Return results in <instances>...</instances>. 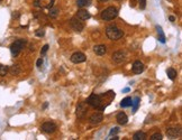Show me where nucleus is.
<instances>
[{"mask_svg":"<svg viewBox=\"0 0 182 140\" xmlns=\"http://www.w3.org/2000/svg\"><path fill=\"white\" fill-rule=\"evenodd\" d=\"M131 98H129V96H127V98H125L124 100L120 102V106L121 108H128V106H131Z\"/></svg>","mask_w":182,"mask_h":140,"instance_id":"22","label":"nucleus"},{"mask_svg":"<svg viewBox=\"0 0 182 140\" xmlns=\"http://www.w3.org/2000/svg\"><path fill=\"white\" fill-rule=\"evenodd\" d=\"M144 64L142 63L141 61H135L134 62V64L131 66V71L135 73V74H141L142 72L144 71Z\"/></svg>","mask_w":182,"mask_h":140,"instance_id":"13","label":"nucleus"},{"mask_svg":"<svg viewBox=\"0 0 182 140\" xmlns=\"http://www.w3.org/2000/svg\"><path fill=\"white\" fill-rule=\"evenodd\" d=\"M9 72L12 75H18L20 73V66L18 65V64H15V65H12L9 69Z\"/></svg>","mask_w":182,"mask_h":140,"instance_id":"24","label":"nucleus"},{"mask_svg":"<svg viewBox=\"0 0 182 140\" xmlns=\"http://www.w3.org/2000/svg\"><path fill=\"white\" fill-rule=\"evenodd\" d=\"M116 120L117 122L119 123V125H126L127 122H128V117H127V114L125 113V112H119L118 114H117L116 117Z\"/></svg>","mask_w":182,"mask_h":140,"instance_id":"15","label":"nucleus"},{"mask_svg":"<svg viewBox=\"0 0 182 140\" xmlns=\"http://www.w3.org/2000/svg\"><path fill=\"white\" fill-rule=\"evenodd\" d=\"M0 1H2V0H0Z\"/></svg>","mask_w":182,"mask_h":140,"instance_id":"36","label":"nucleus"},{"mask_svg":"<svg viewBox=\"0 0 182 140\" xmlns=\"http://www.w3.org/2000/svg\"><path fill=\"white\" fill-rule=\"evenodd\" d=\"M102 101H101V95L96 94V93H92V94L88 98L87 100V104L91 105L92 108H96V109H99V106L101 105Z\"/></svg>","mask_w":182,"mask_h":140,"instance_id":"4","label":"nucleus"},{"mask_svg":"<svg viewBox=\"0 0 182 140\" xmlns=\"http://www.w3.org/2000/svg\"><path fill=\"white\" fill-rule=\"evenodd\" d=\"M129 2H131V4H129V5H131V7H133V8L136 6V0H131Z\"/></svg>","mask_w":182,"mask_h":140,"instance_id":"32","label":"nucleus"},{"mask_svg":"<svg viewBox=\"0 0 182 140\" xmlns=\"http://www.w3.org/2000/svg\"><path fill=\"white\" fill-rule=\"evenodd\" d=\"M119 132V128L118 127H115V128H112L110 130V132H109V136H115V135H117Z\"/></svg>","mask_w":182,"mask_h":140,"instance_id":"28","label":"nucleus"},{"mask_svg":"<svg viewBox=\"0 0 182 140\" xmlns=\"http://www.w3.org/2000/svg\"><path fill=\"white\" fill-rule=\"evenodd\" d=\"M9 72V67L6 65H0V76H6Z\"/></svg>","mask_w":182,"mask_h":140,"instance_id":"25","label":"nucleus"},{"mask_svg":"<svg viewBox=\"0 0 182 140\" xmlns=\"http://www.w3.org/2000/svg\"><path fill=\"white\" fill-rule=\"evenodd\" d=\"M48 47H50V46L47 45V44H45V45L43 46V47H42V50H40V54H42V55H45L46 53H47V50H48Z\"/></svg>","mask_w":182,"mask_h":140,"instance_id":"30","label":"nucleus"},{"mask_svg":"<svg viewBox=\"0 0 182 140\" xmlns=\"http://www.w3.org/2000/svg\"><path fill=\"white\" fill-rule=\"evenodd\" d=\"M101 19L106 20V21H110V20H114L115 18H117L118 16V9L116 7H108L105 10H102L101 12Z\"/></svg>","mask_w":182,"mask_h":140,"instance_id":"2","label":"nucleus"},{"mask_svg":"<svg viewBox=\"0 0 182 140\" xmlns=\"http://www.w3.org/2000/svg\"><path fill=\"white\" fill-rule=\"evenodd\" d=\"M89 120H90V123H92V125H99L101 121L103 120V114L101 112H95V113H92L90 115Z\"/></svg>","mask_w":182,"mask_h":140,"instance_id":"11","label":"nucleus"},{"mask_svg":"<svg viewBox=\"0 0 182 140\" xmlns=\"http://www.w3.org/2000/svg\"><path fill=\"white\" fill-rule=\"evenodd\" d=\"M133 139L134 140H145L146 139V133L143 132V131H137L133 136Z\"/></svg>","mask_w":182,"mask_h":140,"instance_id":"20","label":"nucleus"},{"mask_svg":"<svg viewBox=\"0 0 182 140\" xmlns=\"http://www.w3.org/2000/svg\"><path fill=\"white\" fill-rule=\"evenodd\" d=\"M54 0H34V6L37 8H52Z\"/></svg>","mask_w":182,"mask_h":140,"instance_id":"9","label":"nucleus"},{"mask_svg":"<svg viewBox=\"0 0 182 140\" xmlns=\"http://www.w3.org/2000/svg\"><path fill=\"white\" fill-rule=\"evenodd\" d=\"M138 5L142 10H144L146 8V0H138Z\"/></svg>","mask_w":182,"mask_h":140,"instance_id":"27","label":"nucleus"},{"mask_svg":"<svg viewBox=\"0 0 182 140\" xmlns=\"http://www.w3.org/2000/svg\"><path fill=\"white\" fill-rule=\"evenodd\" d=\"M151 140H162V135L161 133H159V132H156V133H153V135L151 136V138H150Z\"/></svg>","mask_w":182,"mask_h":140,"instance_id":"26","label":"nucleus"},{"mask_svg":"<svg viewBox=\"0 0 182 140\" xmlns=\"http://www.w3.org/2000/svg\"><path fill=\"white\" fill-rule=\"evenodd\" d=\"M169 19H170V21H174V20H175V18H174L173 16H170V18H169Z\"/></svg>","mask_w":182,"mask_h":140,"instance_id":"33","label":"nucleus"},{"mask_svg":"<svg viewBox=\"0 0 182 140\" xmlns=\"http://www.w3.org/2000/svg\"><path fill=\"white\" fill-rule=\"evenodd\" d=\"M26 43H27V40H26V39H17V40H15V42L11 44V46H10V52H11V55L14 56V57H16V56L18 55L20 52H21V50L25 47Z\"/></svg>","mask_w":182,"mask_h":140,"instance_id":"3","label":"nucleus"},{"mask_svg":"<svg viewBox=\"0 0 182 140\" xmlns=\"http://www.w3.org/2000/svg\"><path fill=\"white\" fill-rule=\"evenodd\" d=\"M87 111H88V106H87V102H80L78 106H76V117L78 118H84Z\"/></svg>","mask_w":182,"mask_h":140,"instance_id":"10","label":"nucleus"},{"mask_svg":"<svg viewBox=\"0 0 182 140\" xmlns=\"http://www.w3.org/2000/svg\"><path fill=\"white\" fill-rule=\"evenodd\" d=\"M128 91H129V88H126V89L123 90V92H128Z\"/></svg>","mask_w":182,"mask_h":140,"instance_id":"34","label":"nucleus"},{"mask_svg":"<svg viewBox=\"0 0 182 140\" xmlns=\"http://www.w3.org/2000/svg\"><path fill=\"white\" fill-rule=\"evenodd\" d=\"M167 77L170 79L171 81H174L177 79L178 76V72L173 67H170V69H167Z\"/></svg>","mask_w":182,"mask_h":140,"instance_id":"17","label":"nucleus"},{"mask_svg":"<svg viewBox=\"0 0 182 140\" xmlns=\"http://www.w3.org/2000/svg\"><path fill=\"white\" fill-rule=\"evenodd\" d=\"M70 60H71V62L74 63V64H80V63L86 62L87 57L83 53H81V52H76V53H73V54L71 55Z\"/></svg>","mask_w":182,"mask_h":140,"instance_id":"7","label":"nucleus"},{"mask_svg":"<svg viewBox=\"0 0 182 140\" xmlns=\"http://www.w3.org/2000/svg\"><path fill=\"white\" fill-rule=\"evenodd\" d=\"M76 18L78 19L82 20V21H84V20H88L91 18V15L90 12L86 9H80L78 10V12H76Z\"/></svg>","mask_w":182,"mask_h":140,"instance_id":"12","label":"nucleus"},{"mask_svg":"<svg viewBox=\"0 0 182 140\" xmlns=\"http://www.w3.org/2000/svg\"><path fill=\"white\" fill-rule=\"evenodd\" d=\"M42 65H43V58H40V60L36 62V66H37V67H40Z\"/></svg>","mask_w":182,"mask_h":140,"instance_id":"31","label":"nucleus"},{"mask_svg":"<svg viewBox=\"0 0 182 140\" xmlns=\"http://www.w3.org/2000/svg\"><path fill=\"white\" fill-rule=\"evenodd\" d=\"M56 129H57V125L54 122H52V121H46L40 127V130L43 131V132H45V133H48V135L54 133Z\"/></svg>","mask_w":182,"mask_h":140,"instance_id":"5","label":"nucleus"},{"mask_svg":"<svg viewBox=\"0 0 182 140\" xmlns=\"http://www.w3.org/2000/svg\"><path fill=\"white\" fill-rule=\"evenodd\" d=\"M59 8H56V7H52L50 8V12H48V16H50L51 18H56L57 16H59Z\"/></svg>","mask_w":182,"mask_h":140,"instance_id":"23","label":"nucleus"},{"mask_svg":"<svg viewBox=\"0 0 182 140\" xmlns=\"http://www.w3.org/2000/svg\"><path fill=\"white\" fill-rule=\"evenodd\" d=\"M181 129L180 128H169L167 129V135L171 138H177L181 136Z\"/></svg>","mask_w":182,"mask_h":140,"instance_id":"14","label":"nucleus"},{"mask_svg":"<svg viewBox=\"0 0 182 140\" xmlns=\"http://www.w3.org/2000/svg\"><path fill=\"white\" fill-rule=\"evenodd\" d=\"M92 4V0H76V6L79 8H84Z\"/></svg>","mask_w":182,"mask_h":140,"instance_id":"19","label":"nucleus"},{"mask_svg":"<svg viewBox=\"0 0 182 140\" xmlns=\"http://www.w3.org/2000/svg\"><path fill=\"white\" fill-rule=\"evenodd\" d=\"M139 101H141V99H139L138 96L134 98V100L131 101V106H133V113H135V112L137 111V109H138V106H139Z\"/></svg>","mask_w":182,"mask_h":140,"instance_id":"21","label":"nucleus"},{"mask_svg":"<svg viewBox=\"0 0 182 140\" xmlns=\"http://www.w3.org/2000/svg\"><path fill=\"white\" fill-rule=\"evenodd\" d=\"M35 35L37 36V37H43V36L45 35V30H44V29H38V30H36Z\"/></svg>","mask_w":182,"mask_h":140,"instance_id":"29","label":"nucleus"},{"mask_svg":"<svg viewBox=\"0 0 182 140\" xmlns=\"http://www.w3.org/2000/svg\"><path fill=\"white\" fill-rule=\"evenodd\" d=\"M156 30H157V35H159V40L161 42L162 44H164L165 43V35H164V33H163V29H162L161 26H156Z\"/></svg>","mask_w":182,"mask_h":140,"instance_id":"18","label":"nucleus"},{"mask_svg":"<svg viewBox=\"0 0 182 140\" xmlns=\"http://www.w3.org/2000/svg\"><path fill=\"white\" fill-rule=\"evenodd\" d=\"M99 1H101V2H107V1H109V0H99Z\"/></svg>","mask_w":182,"mask_h":140,"instance_id":"35","label":"nucleus"},{"mask_svg":"<svg viewBox=\"0 0 182 140\" xmlns=\"http://www.w3.org/2000/svg\"><path fill=\"white\" fill-rule=\"evenodd\" d=\"M106 35L109 39L117 40L124 36V31L120 28H118L116 25H110L106 28Z\"/></svg>","mask_w":182,"mask_h":140,"instance_id":"1","label":"nucleus"},{"mask_svg":"<svg viewBox=\"0 0 182 140\" xmlns=\"http://www.w3.org/2000/svg\"><path fill=\"white\" fill-rule=\"evenodd\" d=\"M70 26L72 29L74 31H78V33H80L84 29V24L82 23V20L78 19L76 17H73L70 19Z\"/></svg>","mask_w":182,"mask_h":140,"instance_id":"6","label":"nucleus"},{"mask_svg":"<svg viewBox=\"0 0 182 140\" xmlns=\"http://www.w3.org/2000/svg\"><path fill=\"white\" fill-rule=\"evenodd\" d=\"M111 58H112V62H114V63H116V64H121V63H124V62L126 61V54H125L124 52H121V50H118V52H115V53L112 54Z\"/></svg>","mask_w":182,"mask_h":140,"instance_id":"8","label":"nucleus"},{"mask_svg":"<svg viewBox=\"0 0 182 140\" xmlns=\"http://www.w3.org/2000/svg\"><path fill=\"white\" fill-rule=\"evenodd\" d=\"M93 52L96 53L97 55L102 56L107 53V47L105 45H96L93 47Z\"/></svg>","mask_w":182,"mask_h":140,"instance_id":"16","label":"nucleus"}]
</instances>
